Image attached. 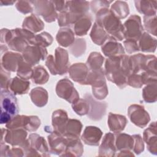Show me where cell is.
<instances>
[{"label":"cell","instance_id":"obj_35","mask_svg":"<svg viewBox=\"0 0 157 157\" xmlns=\"http://www.w3.org/2000/svg\"><path fill=\"white\" fill-rule=\"evenodd\" d=\"M90 36L91 40L98 45H102L109 37V35L102 26L95 21L91 30Z\"/></svg>","mask_w":157,"mask_h":157},{"label":"cell","instance_id":"obj_55","mask_svg":"<svg viewBox=\"0 0 157 157\" xmlns=\"http://www.w3.org/2000/svg\"><path fill=\"white\" fill-rule=\"evenodd\" d=\"M143 85H147L149 83L157 82L156 72L146 71L140 74Z\"/></svg>","mask_w":157,"mask_h":157},{"label":"cell","instance_id":"obj_17","mask_svg":"<svg viewBox=\"0 0 157 157\" xmlns=\"http://www.w3.org/2000/svg\"><path fill=\"white\" fill-rule=\"evenodd\" d=\"M64 137L66 140V148L64 151L60 156L72 157L81 156L83 153V146L79 137L65 136H64Z\"/></svg>","mask_w":157,"mask_h":157},{"label":"cell","instance_id":"obj_22","mask_svg":"<svg viewBox=\"0 0 157 157\" xmlns=\"http://www.w3.org/2000/svg\"><path fill=\"white\" fill-rule=\"evenodd\" d=\"M101 50L107 58L124 55L125 53L123 45L112 36H109L104 44L101 45Z\"/></svg>","mask_w":157,"mask_h":157},{"label":"cell","instance_id":"obj_16","mask_svg":"<svg viewBox=\"0 0 157 157\" xmlns=\"http://www.w3.org/2000/svg\"><path fill=\"white\" fill-rule=\"evenodd\" d=\"M49 151L51 153L60 156L65 150L66 140L64 136L53 130L47 136Z\"/></svg>","mask_w":157,"mask_h":157},{"label":"cell","instance_id":"obj_32","mask_svg":"<svg viewBox=\"0 0 157 157\" xmlns=\"http://www.w3.org/2000/svg\"><path fill=\"white\" fill-rule=\"evenodd\" d=\"M156 39L147 32H144L138 40L139 50L142 52H155L156 49Z\"/></svg>","mask_w":157,"mask_h":157},{"label":"cell","instance_id":"obj_25","mask_svg":"<svg viewBox=\"0 0 157 157\" xmlns=\"http://www.w3.org/2000/svg\"><path fill=\"white\" fill-rule=\"evenodd\" d=\"M128 123L125 116L109 112L108 115L107 124L110 131L115 133L123 131Z\"/></svg>","mask_w":157,"mask_h":157},{"label":"cell","instance_id":"obj_58","mask_svg":"<svg viewBox=\"0 0 157 157\" xmlns=\"http://www.w3.org/2000/svg\"><path fill=\"white\" fill-rule=\"evenodd\" d=\"M52 1L56 11L59 12L60 13L66 10V4L65 1L58 0V1Z\"/></svg>","mask_w":157,"mask_h":157},{"label":"cell","instance_id":"obj_61","mask_svg":"<svg viewBox=\"0 0 157 157\" xmlns=\"http://www.w3.org/2000/svg\"><path fill=\"white\" fill-rule=\"evenodd\" d=\"M17 1H12V0H1L0 4L1 6H12L13 4L16 3Z\"/></svg>","mask_w":157,"mask_h":157},{"label":"cell","instance_id":"obj_21","mask_svg":"<svg viewBox=\"0 0 157 157\" xmlns=\"http://www.w3.org/2000/svg\"><path fill=\"white\" fill-rule=\"evenodd\" d=\"M117 149L115 145V134L112 132L106 133L99 148V156L112 157L115 156Z\"/></svg>","mask_w":157,"mask_h":157},{"label":"cell","instance_id":"obj_46","mask_svg":"<svg viewBox=\"0 0 157 157\" xmlns=\"http://www.w3.org/2000/svg\"><path fill=\"white\" fill-rule=\"evenodd\" d=\"M53 39L52 35L47 32H42L35 35L33 45H39L46 48L50 45L53 42Z\"/></svg>","mask_w":157,"mask_h":157},{"label":"cell","instance_id":"obj_59","mask_svg":"<svg viewBox=\"0 0 157 157\" xmlns=\"http://www.w3.org/2000/svg\"><path fill=\"white\" fill-rule=\"evenodd\" d=\"M0 147H1V154H0V156L1 157L6 156L7 153L9 149L10 148L9 146L6 145V143H4V142H1Z\"/></svg>","mask_w":157,"mask_h":157},{"label":"cell","instance_id":"obj_31","mask_svg":"<svg viewBox=\"0 0 157 157\" xmlns=\"http://www.w3.org/2000/svg\"><path fill=\"white\" fill-rule=\"evenodd\" d=\"M92 25V17L90 13L81 17L74 25V33L78 36H83L87 34Z\"/></svg>","mask_w":157,"mask_h":157},{"label":"cell","instance_id":"obj_42","mask_svg":"<svg viewBox=\"0 0 157 157\" xmlns=\"http://www.w3.org/2000/svg\"><path fill=\"white\" fill-rule=\"evenodd\" d=\"M142 97L147 103H153L157 101V82L146 85L142 90Z\"/></svg>","mask_w":157,"mask_h":157},{"label":"cell","instance_id":"obj_11","mask_svg":"<svg viewBox=\"0 0 157 157\" xmlns=\"http://www.w3.org/2000/svg\"><path fill=\"white\" fill-rule=\"evenodd\" d=\"M128 115L131 121L140 128L145 127L150 121L148 112L139 104L131 105L128 109Z\"/></svg>","mask_w":157,"mask_h":157},{"label":"cell","instance_id":"obj_20","mask_svg":"<svg viewBox=\"0 0 157 157\" xmlns=\"http://www.w3.org/2000/svg\"><path fill=\"white\" fill-rule=\"evenodd\" d=\"M102 136V132L98 127L87 126L81 136V139L86 145L98 146Z\"/></svg>","mask_w":157,"mask_h":157},{"label":"cell","instance_id":"obj_13","mask_svg":"<svg viewBox=\"0 0 157 157\" xmlns=\"http://www.w3.org/2000/svg\"><path fill=\"white\" fill-rule=\"evenodd\" d=\"M84 98L88 101L90 104V110L87 114L88 118L93 121L101 120L105 114L107 107V103L104 101L99 102L95 100L89 93H86Z\"/></svg>","mask_w":157,"mask_h":157},{"label":"cell","instance_id":"obj_15","mask_svg":"<svg viewBox=\"0 0 157 157\" xmlns=\"http://www.w3.org/2000/svg\"><path fill=\"white\" fill-rule=\"evenodd\" d=\"M22 59V55L20 53L7 51L1 55V66L8 72H17Z\"/></svg>","mask_w":157,"mask_h":157},{"label":"cell","instance_id":"obj_47","mask_svg":"<svg viewBox=\"0 0 157 157\" xmlns=\"http://www.w3.org/2000/svg\"><path fill=\"white\" fill-rule=\"evenodd\" d=\"M144 26L147 33L156 36L157 31V19L156 15L153 16H144Z\"/></svg>","mask_w":157,"mask_h":157},{"label":"cell","instance_id":"obj_4","mask_svg":"<svg viewBox=\"0 0 157 157\" xmlns=\"http://www.w3.org/2000/svg\"><path fill=\"white\" fill-rule=\"evenodd\" d=\"M0 123L7 124L12 118L18 115L19 107L15 95L9 90L1 89Z\"/></svg>","mask_w":157,"mask_h":157},{"label":"cell","instance_id":"obj_27","mask_svg":"<svg viewBox=\"0 0 157 157\" xmlns=\"http://www.w3.org/2000/svg\"><path fill=\"white\" fill-rule=\"evenodd\" d=\"M44 26L43 21L37 15L34 13H32L25 18L22 23V28L27 29L34 34L43 30Z\"/></svg>","mask_w":157,"mask_h":157},{"label":"cell","instance_id":"obj_60","mask_svg":"<svg viewBox=\"0 0 157 157\" xmlns=\"http://www.w3.org/2000/svg\"><path fill=\"white\" fill-rule=\"evenodd\" d=\"M116 156H134V155L131 151V150H123L119 151V153H118Z\"/></svg>","mask_w":157,"mask_h":157},{"label":"cell","instance_id":"obj_38","mask_svg":"<svg viewBox=\"0 0 157 157\" xmlns=\"http://www.w3.org/2000/svg\"><path fill=\"white\" fill-rule=\"evenodd\" d=\"M83 15L74 13L67 10L63 11L60 12L58 15L57 20L58 25L61 28L68 27L72 25H74V23Z\"/></svg>","mask_w":157,"mask_h":157},{"label":"cell","instance_id":"obj_45","mask_svg":"<svg viewBox=\"0 0 157 157\" xmlns=\"http://www.w3.org/2000/svg\"><path fill=\"white\" fill-rule=\"evenodd\" d=\"M71 105L72 110L80 116L87 115L90 110L89 102L85 98H80Z\"/></svg>","mask_w":157,"mask_h":157},{"label":"cell","instance_id":"obj_51","mask_svg":"<svg viewBox=\"0 0 157 157\" xmlns=\"http://www.w3.org/2000/svg\"><path fill=\"white\" fill-rule=\"evenodd\" d=\"M132 136L134 139V146L132 150L136 155H139L144 150V140L139 134H134Z\"/></svg>","mask_w":157,"mask_h":157},{"label":"cell","instance_id":"obj_33","mask_svg":"<svg viewBox=\"0 0 157 157\" xmlns=\"http://www.w3.org/2000/svg\"><path fill=\"white\" fill-rule=\"evenodd\" d=\"M115 145L117 151L131 150L134 146V139L132 136L126 133H115Z\"/></svg>","mask_w":157,"mask_h":157},{"label":"cell","instance_id":"obj_6","mask_svg":"<svg viewBox=\"0 0 157 157\" xmlns=\"http://www.w3.org/2000/svg\"><path fill=\"white\" fill-rule=\"evenodd\" d=\"M40 124V120L37 116L17 115L6 124V126L9 129L23 128L28 131L34 132L37 130Z\"/></svg>","mask_w":157,"mask_h":157},{"label":"cell","instance_id":"obj_9","mask_svg":"<svg viewBox=\"0 0 157 157\" xmlns=\"http://www.w3.org/2000/svg\"><path fill=\"white\" fill-rule=\"evenodd\" d=\"M36 14L41 16L47 23L53 22L58 18V13L52 1H32Z\"/></svg>","mask_w":157,"mask_h":157},{"label":"cell","instance_id":"obj_28","mask_svg":"<svg viewBox=\"0 0 157 157\" xmlns=\"http://www.w3.org/2000/svg\"><path fill=\"white\" fill-rule=\"evenodd\" d=\"M105 76L103 69L98 71L89 70L85 85H91L92 88L105 85Z\"/></svg>","mask_w":157,"mask_h":157},{"label":"cell","instance_id":"obj_10","mask_svg":"<svg viewBox=\"0 0 157 157\" xmlns=\"http://www.w3.org/2000/svg\"><path fill=\"white\" fill-rule=\"evenodd\" d=\"M28 133L23 128L13 129H1V142L7 143L13 147H20L27 140Z\"/></svg>","mask_w":157,"mask_h":157},{"label":"cell","instance_id":"obj_5","mask_svg":"<svg viewBox=\"0 0 157 157\" xmlns=\"http://www.w3.org/2000/svg\"><path fill=\"white\" fill-rule=\"evenodd\" d=\"M132 73L141 74L146 71L156 72V57L153 55L137 53L129 56Z\"/></svg>","mask_w":157,"mask_h":157},{"label":"cell","instance_id":"obj_19","mask_svg":"<svg viewBox=\"0 0 157 157\" xmlns=\"http://www.w3.org/2000/svg\"><path fill=\"white\" fill-rule=\"evenodd\" d=\"M157 130L156 123L153 121L146 128L143 133V140L147 144V148L149 152L153 155L157 154Z\"/></svg>","mask_w":157,"mask_h":157},{"label":"cell","instance_id":"obj_30","mask_svg":"<svg viewBox=\"0 0 157 157\" xmlns=\"http://www.w3.org/2000/svg\"><path fill=\"white\" fill-rule=\"evenodd\" d=\"M137 10L144 16H153L156 15L157 1L151 0L134 1Z\"/></svg>","mask_w":157,"mask_h":157},{"label":"cell","instance_id":"obj_3","mask_svg":"<svg viewBox=\"0 0 157 157\" xmlns=\"http://www.w3.org/2000/svg\"><path fill=\"white\" fill-rule=\"evenodd\" d=\"M103 27L110 36L117 41L124 39L123 25L120 19L117 18L109 9H102L96 13V21Z\"/></svg>","mask_w":157,"mask_h":157},{"label":"cell","instance_id":"obj_18","mask_svg":"<svg viewBox=\"0 0 157 157\" xmlns=\"http://www.w3.org/2000/svg\"><path fill=\"white\" fill-rule=\"evenodd\" d=\"M67 72L72 80L80 85H85L89 72V69L86 64L77 63L69 66Z\"/></svg>","mask_w":157,"mask_h":157},{"label":"cell","instance_id":"obj_44","mask_svg":"<svg viewBox=\"0 0 157 157\" xmlns=\"http://www.w3.org/2000/svg\"><path fill=\"white\" fill-rule=\"evenodd\" d=\"M33 73V66L26 63L23 58L19 64L18 68L17 71V76L25 80L31 79Z\"/></svg>","mask_w":157,"mask_h":157},{"label":"cell","instance_id":"obj_24","mask_svg":"<svg viewBox=\"0 0 157 157\" xmlns=\"http://www.w3.org/2000/svg\"><path fill=\"white\" fill-rule=\"evenodd\" d=\"M68 120L67 113L64 110L58 109L53 111L52 115V124L54 131L63 135Z\"/></svg>","mask_w":157,"mask_h":157},{"label":"cell","instance_id":"obj_26","mask_svg":"<svg viewBox=\"0 0 157 157\" xmlns=\"http://www.w3.org/2000/svg\"><path fill=\"white\" fill-rule=\"evenodd\" d=\"M30 82L18 76L10 79L8 90L15 95H22L26 94L29 89Z\"/></svg>","mask_w":157,"mask_h":157},{"label":"cell","instance_id":"obj_14","mask_svg":"<svg viewBox=\"0 0 157 157\" xmlns=\"http://www.w3.org/2000/svg\"><path fill=\"white\" fill-rule=\"evenodd\" d=\"M54 64L57 75H64L69 69V54L66 50L57 47L55 51Z\"/></svg>","mask_w":157,"mask_h":157},{"label":"cell","instance_id":"obj_53","mask_svg":"<svg viewBox=\"0 0 157 157\" xmlns=\"http://www.w3.org/2000/svg\"><path fill=\"white\" fill-rule=\"evenodd\" d=\"M0 88L1 89L8 90V86L9 82L10 80V72L4 70L2 67H1V72H0Z\"/></svg>","mask_w":157,"mask_h":157},{"label":"cell","instance_id":"obj_52","mask_svg":"<svg viewBox=\"0 0 157 157\" xmlns=\"http://www.w3.org/2000/svg\"><path fill=\"white\" fill-rule=\"evenodd\" d=\"M92 93L94 97L98 100H103L108 95L109 91L107 85L101 87L92 88Z\"/></svg>","mask_w":157,"mask_h":157},{"label":"cell","instance_id":"obj_48","mask_svg":"<svg viewBox=\"0 0 157 157\" xmlns=\"http://www.w3.org/2000/svg\"><path fill=\"white\" fill-rule=\"evenodd\" d=\"M15 7L23 14L31 13L34 10L32 1H18L15 3Z\"/></svg>","mask_w":157,"mask_h":157},{"label":"cell","instance_id":"obj_23","mask_svg":"<svg viewBox=\"0 0 157 157\" xmlns=\"http://www.w3.org/2000/svg\"><path fill=\"white\" fill-rule=\"evenodd\" d=\"M28 140L31 147L40 153L42 156H50L49 148L44 137L36 133H31Z\"/></svg>","mask_w":157,"mask_h":157},{"label":"cell","instance_id":"obj_34","mask_svg":"<svg viewBox=\"0 0 157 157\" xmlns=\"http://www.w3.org/2000/svg\"><path fill=\"white\" fill-rule=\"evenodd\" d=\"M29 96L33 104L38 107H44L48 102V94L47 91L42 87H36L29 93Z\"/></svg>","mask_w":157,"mask_h":157},{"label":"cell","instance_id":"obj_43","mask_svg":"<svg viewBox=\"0 0 157 157\" xmlns=\"http://www.w3.org/2000/svg\"><path fill=\"white\" fill-rule=\"evenodd\" d=\"M86 48V44L85 39L76 38L74 42L69 47L71 53L75 57L78 58L85 53Z\"/></svg>","mask_w":157,"mask_h":157},{"label":"cell","instance_id":"obj_1","mask_svg":"<svg viewBox=\"0 0 157 157\" xmlns=\"http://www.w3.org/2000/svg\"><path fill=\"white\" fill-rule=\"evenodd\" d=\"M104 74L110 82L122 89L127 85L128 77L132 73L129 56L121 55L107 58L104 64Z\"/></svg>","mask_w":157,"mask_h":157},{"label":"cell","instance_id":"obj_37","mask_svg":"<svg viewBox=\"0 0 157 157\" xmlns=\"http://www.w3.org/2000/svg\"><path fill=\"white\" fill-rule=\"evenodd\" d=\"M81 121L77 119H69L65 127L64 132L63 134L65 137H79L82 129Z\"/></svg>","mask_w":157,"mask_h":157},{"label":"cell","instance_id":"obj_49","mask_svg":"<svg viewBox=\"0 0 157 157\" xmlns=\"http://www.w3.org/2000/svg\"><path fill=\"white\" fill-rule=\"evenodd\" d=\"M113 1H106V0H96L90 2V7L93 13L95 14L101 9H109L110 4L113 2Z\"/></svg>","mask_w":157,"mask_h":157},{"label":"cell","instance_id":"obj_50","mask_svg":"<svg viewBox=\"0 0 157 157\" xmlns=\"http://www.w3.org/2000/svg\"><path fill=\"white\" fill-rule=\"evenodd\" d=\"M127 85L131 87L139 88L143 85L142 77L140 74L131 73L127 78Z\"/></svg>","mask_w":157,"mask_h":157},{"label":"cell","instance_id":"obj_40","mask_svg":"<svg viewBox=\"0 0 157 157\" xmlns=\"http://www.w3.org/2000/svg\"><path fill=\"white\" fill-rule=\"evenodd\" d=\"M104 61V56L99 52H91L87 58L86 64L89 70L98 71L102 69Z\"/></svg>","mask_w":157,"mask_h":157},{"label":"cell","instance_id":"obj_12","mask_svg":"<svg viewBox=\"0 0 157 157\" xmlns=\"http://www.w3.org/2000/svg\"><path fill=\"white\" fill-rule=\"evenodd\" d=\"M47 50L45 47L39 45H29L22 52L23 59L34 66L37 64L40 60H44L47 57Z\"/></svg>","mask_w":157,"mask_h":157},{"label":"cell","instance_id":"obj_8","mask_svg":"<svg viewBox=\"0 0 157 157\" xmlns=\"http://www.w3.org/2000/svg\"><path fill=\"white\" fill-rule=\"evenodd\" d=\"M55 91L58 97L72 104L80 99L79 94L72 82L68 78L59 80L56 85Z\"/></svg>","mask_w":157,"mask_h":157},{"label":"cell","instance_id":"obj_41","mask_svg":"<svg viewBox=\"0 0 157 157\" xmlns=\"http://www.w3.org/2000/svg\"><path fill=\"white\" fill-rule=\"evenodd\" d=\"M49 74L47 70L40 65L33 68V73L31 78L32 82L35 84L43 85L46 83L49 80Z\"/></svg>","mask_w":157,"mask_h":157},{"label":"cell","instance_id":"obj_56","mask_svg":"<svg viewBox=\"0 0 157 157\" xmlns=\"http://www.w3.org/2000/svg\"><path fill=\"white\" fill-rule=\"evenodd\" d=\"M23 156H25L24 151L20 147L9 148L6 155V156L9 157H21Z\"/></svg>","mask_w":157,"mask_h":157},{"label":"cell","instance_id":"obj_36","mask_svg":"<svg viewBox=\"0 0 157 157\" xmlns=\"http://www.w3.org/2000/svg\"><path fill=\"white\" fill-rule=\"evenodd\" d=\"M66 4V10L81 15L88 13L90 9V2L87 1H67Z\"/></svg>","mask_w":157,"mask_h":157},{"label":"cell","instance_id":"obj_29","mask_svg":"<svg viewBox=\"0 0 157 157\" xmlns=\"http://www.w3.org/2000/svg\"><path fill=\"white\" fill-rule=\"evenodd\" d=\"M75 34L69 27L61 28L56 36L58 44L63 47H69L75 41Z\"/></svg>","mask_w":157,"mask_h":157},{"label":"cell","instance_id":"obj_54","mask_svg":"<svg viewBox=\"0 0 157 157\" xmlns=\"http://www.w3.org/2000/svg\"><path fill=\"white\" fill-rule=\"evenodd\" d=\"M123 45L126 52L128 54H131L132 53L137 52L139 50L138 43L137 41L133 40H125L123 41Z\"/></svg>","mask_w":157,"mask_h":157},{"label":"cell","instance_id":"obj_57","mask_svg":"<svg viewBox=\"0 0 157 157\" xmlns=\"http://www.w3.org/2000/svg\"><path fill=\"white\" fill-rule=\"evenodd\" d=\"M45 66L49 69L50 72L54 75H57L55 64H54V56L52 55H48L45 60Z\"/></svg>","mask_w":157,"mask_h":157},{"label":"cell","instance_id":"obj_2","mask_svg":"<svg viewBox=\"0 0 157 157\" xmlns=\"http://www.w3.org/2000/svg\"><path fill=\"white\" fill-rule=\"evenodd\" d=\"M35 35L34 33L23 28L6 29L1 35V43L7 45L13 51L23 52L29 45H33Z\"/></svg>","mask_w":157,"mask_h":157},{"label":"cell","instance_id":"obj_39","mask_svg":"<svg viewBox=\"0 0 157 157\" xmlns=\"http://www.w3.org/2000/svg\"><path fill=\"white\" fill-rule=\"evenodd\" d=\"M110 10L118 19H124L129 14L128 4L126 1H116L110 7Z\"/></svg>","mask_w":157,"mask_h":157},{"label":"cell","instance_id":"obj_7","mask_svg":"<svg viewBox=\"0 0 157 157\" xmlns=\"http://www.w3.org/2000/svg\"><path fill=\"white\" fill-rule=\"evenodd\" d=\"M123 25L124 38L126 40H133L137 42L144 30L141 18L137 15H132L129 17Z\"/></svg>","mask_w":157,"mask_h":157}]
</instances>
